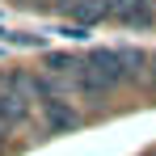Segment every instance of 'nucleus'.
I'll use <instances>...</instances> for the list:
<instances>
[{"mask_svg":"<svg viewBox=\"0 0 156 156\" xmlns=\"http://www.w3.org/2000/svg\"><path fill=\"white\" fill-rule=\"evenodd\" d=\"M122 80H127V72H122L118 51H101L97 47V51H89L76 63V93L89 97V101H105Z\"/></svg>","mask_w":156,"mask_h":156,"instance_id":"f257e3e1","label":"nucleus"},{"mask_svg":"<svg viewBox=\"0 0 156 156\" xmlns=\"http://www.w3.org/2000/svg\"><path fill=\"white\" fill-rule=\"evenodd\" d=\"M38 110H42V127L51 135H68L80 127V110L72 105V97H42Z\"/></svg>","mask_w":156,"mask_h":156,"instance_id":"f03ea898","label":"nucleus"},{"mask_svg":"<svg viewBox=\"0 0 156 156\" xmlns=\"http://www.w3.org/2000/svg\"><path fill=\"white\" fill-rule=\"evenodd\" d=\"M68 17H72L76 26H97V21L110 17V4H105V0H72V4H68Z\"/></svg>","mask_w":156,"mask_h":156,"instance_id":"7ed1b4c3","label":"nucleus"},{"mask_svg":"<svg viewBox=\"0 0 156 156\" xmlns=\"http://www.w3.org/2000/svg\"><path fill=\"white\" fill-rule=\"evenodd\" d=\"M76 55H63V51H51L42 59V76H55V80H68V84H76Z\"/></svg>","mask_w":156,"mask_h":156,"instance_id":"20e7f679","label":"nucleus"},{"mask_svg":"<svg viewBox=\"0 0 156 156\" xmlns=\"http://www.w3.org/2000/svg\"><path fill=\"white\" fill-rule=\"evenodd\" d=\"M30 110H34L30 101H21V97H13V93H0V114L9 118V127H13V131L30 122Z\"/></svg>","mask_w":156,"mask_h":156,"instance_id":"39448f33","label":"nucleus"},{"mask_svg":"<svg viewBox=\"0 0 156 156\" xmlns=\"http://www.w3.org/2000/svg\"><path fill=\"white\" fill-rule=\"evenodd\" d=\"M152 4L156 0H135V4H131L127 13H122V17H118V21H122V26L127 30H148L156 21V13H152Z\"/></svg>","mask_w":156,"mask_h":156,"instance_id":"423d86ee","label":"nucleus"},{"mask_svg":"<svg viewBox=\"0 0 156 156\" xmlns=\"http://www.w3.org/2000/svg\"><path fill=\"white\" fill-rule=\"evenodd\" d=\"M118 59H122V72H127V80H144V76H148V51L122 47V51H118Z\"/></svg>","mask_w":156,"mask_h":156,"instance_id":"0eeeda50","label":"nucleus"},{"mask_svg":"<svg viewBox=\"0 0 156 156\" xmlns=\"http://www.w3.org/2000/svg\"><path fill=\"white\" fill-rule=\"evenodd\" d=\"M105 4H110V17H122V13H127L135 0H105Z\"/></svg>","mask_w":156,"mask_h":156,"instance_id":"6e6552de","label":"nucleus"},{"mask_svg":"<svg viewBox=\"0 0 156 156\" xmlns=\"http://www.w3.org/2000/svg\"><path fill=\"white\" fill-rule=\"evenodd\" d=\"M68 4H72V0H68ZM68 4H63V9H68Z\"/></svg>","mask_w":156,"mask_h":156,"instance_id":"1a4fd4ad","label":"nucleus"},{"mask_svg":"<svg viewBox=\"0 0 156 156\" xmlns=\"http://www.w3.org/2000/svg\"><path fill=\"white\" fill-rule=\"evenodd\" d=\"M148 156H152V152H148Z\"/></svg>","mask_w":156,"mask_h":156,"instance_id":"9d476101","label":"nucleus"}]
</instances>
